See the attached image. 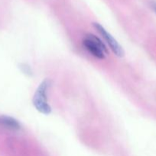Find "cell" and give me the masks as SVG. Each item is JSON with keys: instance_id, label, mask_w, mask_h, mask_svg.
Listing matches in <instances>:
<instances>
[{"instance_id": "cell-1", "label": "cell", "mask_w": 156, "mask_h": 156, "mask_svg": "<svg viewBox=\"0 0 156 156\" xmlns=\"http://www.w3.org/2000/svg\"><path fill=\"white\" fill-rule=\"evenodd\" d=\"M50 85V81L46 79L41 82L35 91L33 97V105L37 111L41 114L48 115L51 112V108L47 102V91Z\"/></svg>"}, {"instance_id": "cell-2", "label": "cell", "mask_w": 156, "mask_h": 156, "mask_svg": "<svg viewBox=\"0 0 156 156\" xmlns=\"http://www.w3.org/2000/svg\"><path fill=\"white\" fill-rule=\"evenodd\" d=\"M83 45L91 55L97 59H102L108 53L105 44L99 37L93 34H87L83 40Z\"/></svg>"}, {"instance_id": "cell-3", "label": "cell", "mask_w": 156, "mask_h": 156, "mask_svg": "<svg viewBox=\"0 0 156 156\" xmlns=\"http://www.w3.org/2000/svg\"><path fill=\"white\" fill-rule=\"evenodd\" d=\"M93 27H95L96 30L99 32V34L103 37V39L105 40L106 42L107 43V44L109 45L110 48L111 49L112 51L115 53V55H116L119 57H122L124 56V50L122 49V47L118 44L117 41L113 37L111 34L110 33L106 31L105 30L103 27L102 25L99 24V23H93Z\"/></svg>"}, {"instance_id": "cell-4", "label": "cell", "mask_w": 156, "mask_h": 156, "mask_svg": "<svg viewBox=\"0 0 156 156\" xmlns=\"http://www.w3.org/2000/svg\"><path fill=\"white\" fill-rule=\"evenodd\" d=\"M0 126L10 130H18L21 129V125L17 120L9 116H0Z\"/></svg>"}, {"instance_id": "cell-5", "label": "cell", "mask_w": 156, "mask_h": 156, "mask_svg": "<svg viewBox=\"0 0 156 156\" xmlns=\"http://www.w3.org/2000/svg\"><path fill=\"white\" fill-rule=\"evenodd\" d=\"M20 68H21V71H22L24 74L28 75V76H31V75L32 74V71L29 66L26 65V64H21Z\"/></svg>"}, {"instance_id": "cell-6", "label": "cell", "mask_w": 156, "mask_h": 156, "mask_svg": "<svg viewBox=\"0 0 156 156\" xmlns=\"http://www.w3.org/2000/svg\"><path fill=\"white\" fill-rule=\"evenodd\" d=\"M153 8H154V10H155V12H156V4L153 5Z\"/></svg>"}]
</instances>
